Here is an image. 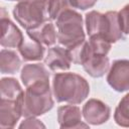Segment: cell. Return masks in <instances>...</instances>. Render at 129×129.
<instances>
[{
  "instance_id": "ac0fdd59",
  "label": "cell",
  "mask_w": 129,
  "mask_h": 129,
  "mask_svg": "<svg viewBox=\"0 0 129 129\" xmlns=\"http://www.w3.org/2000/svg\"><path fill=\"white\" fill-rule=\"evenodd\" d=\"M71 8L70 0H48L47 14L49 20H56L62 12Z\"/></svg>"
},
{
  "instance_id": "ba28073f",
  "label": "cell",
  "mask_w": 129,
  "mask_h": 129,
  "mask_svg": "<svg viewBox=\"0 0 129 129\" xmlns=\"http://www.w3.org/2000/svg\"><path fill=\"white\" fill-rule=\"evenodd\" d=\"M110 107L99 99H90L83 106L82 114L85 121L91 125H101L110 118Z\"/></svg>"
},
{
  "instance_id": "2e32d148",
  "label": "cell",
  "mask_w": 129,
  "mask_h": 129,
  "mask_svg": "<svg viewBox=\"0 0 129 129\" xmlns=\"http://www.w3.org/2000/svg\"><path fill=\"white\" fill-rule=\"evenodd\" d=\"M21 66V59L14 50L1 49L0 51V72L1 74H15Z\"/></svg>"
},
{
  "instance_id": "8992f818",
  "label": "cell",
  "mask_w": 129,
  "mask_h": 129,
  "mask_svg": "<svg viewBox=\"0 0 129 129\" xmlns=\"http://www.w3.org/2000/svg\"><path fill=\"white\" fill-rule=\"evenodd\" d=\"M0 128H13L22 116L24 93L0 94Z\"/></svg>"
},
{
  "instance_id": "5bb4252c",
  "label": "cell",
  "mask_w": 129,
  "mask_h": 129,
  "mask_svg": "<svg viewBox=\"0 0 129 129\" xmlns=\"http://www.w3.org/2000/svg\"><path fill=\"white\" fill-rule=\"evenodd\" d=\"M26 32L31 39L43 44L44 46L53 45L57 39V32L51 21H45L35 28L26 30Z\"/></svg>"
},
{
  "instance_id": "7402d4cb",
  "label": "cell",
  "mask_w": 129,
  "mask_h": 129,
  "mask_svg": "<svg viewBox=\"0 0 129 129\" xmlns=\"http://www.w3.org/2000/svg\"><path fill=\"white\" fill-rule=\"evenodd\" d=\"M8 1H19V0H8Z\"/></svg>"
},
{
  "instance_id": "4fadbf2b",
  "label": "cell",
  "mask_w": 129,
  "mask_h": 129,
  "mask_svg": "<svg viewBox=\"0 0 129 129\" xmlns=\"http://www.w3.org/2000/svg\"><path fill=\"white\" fill-rule=\"evenodd\" d=\"M50 74L42 63H27L25 64L20 74L21 81L26 87L40 82H49Z\"/></svg>"
},
{
  "instance_id": "ffe728a7",
  "label": "cell",
  "mask_w": 129,
  "mask_h": 129,
  "mask_svg": "<svg viewBox=\"0 0 129 129\" xmlns=\"http://www.w3.org/2000/svg\"><path fill=\"white\" fill-rule=\"evenodd\" d=\"M98 0H70L72 8H77L81 10H86L92 8Z\"/></svg>"
},
{
  "instance_id": "44dd1931",
  "label": "cell",
  "mask_w": 129,
  "mask_h": 129,
  "mask_svg": "<svg viewBox=\"0 0 129 129\" xmlns=\"http://www.w3.org/2000/svg\"><path fill=\"white\" fill-rule=\"evenodd\" d=\"M19 128H45V125L35 117H27L19 125Z\"/></svg>"
},
{
  "instance_id": "9a60e30c",
  "label": "cell",
  "mask_w": 129,
  "mask_h": 129,
  "mask_svg": "<svg viewBox=\"0 0 129 129\" xmlns=\"http://www.w3.org/2000/svg\"><path fill=\"white\" fill-rule=\"evenodd\" d=\"M44 45L31 39L25 40L18 47V51L25 61H40L44 56Z\"/></svg>"
},
{
  "instance_id": "7a4b0ae2",
  "label": "cell",
  "mask_w": 129,
  "mask_h": 129,
  "mask_svg": "<svg viewBox=\"0 0 129 129\" xmlns=\"http://www.w3.org/2000/svg\"><path fill=\"white\" fill-rule=\"evenodd\" d=\"M85 21L89 37L101 36L110 43L124 39V33L120 28L117 11L101 13L92 10L86 14Z\"/></svg>"
},
{
  "instance_id": "5b68a950",
  "label": "cell",
  "mask_w": 129,
  "mask_h": 129,
  "mask_svg": "<svg viewBox=\"0 0 129 129\" xmlns=\"http://www.w3.org/2000/svg\"><path fill=\"white\" fill-rule=\"evenodd\" d=\"M47 4L48 0H19L13 8V16L26 30L35 28L45 21H50Z\"/></svg>"
},
{
  "instance_id": "7c38bea8",
  "label": "cell",
  "mask_w": 129,
  "mask_h": 129,
  "mask_svg": "<svg viewBox=\"0 0 129 129\" xmlns=\"http://www.w3.org/2000/svg\"><path fill=\"white\" fill-rule=\"evenodd\" d=\"M83 68L87 74H89L93 78H101L103 77L110 69V60L107 55L96 54L91 52L89 46V54L85 62L83 63Z\"/></svg>"
},
{
  "instance_id": "30bf717a",
  "label": "cell",
  "mask_w": 129,
  "mask_h": 129,
  "mask_svg": "<svg viewBox=\"0 0 129 129\" xmlns=\"http://www.w3.org/2000/svg\"><path fill=\"white\" fill-rule=\"evenodd\" d=\"M82 112L78 106L74 104L64 105L57 108V121L61 129L88 128L89 124L82 121Z\"/></svg>"
},
{
  "instance_id": "6da1fadb",
  "label": "cell",
  "mask_w": 129,
  "mask_h": 129,
  "mask_svg": "<svg viewBox=\"0 0 129 129\" xmlns=\"http://www.w3.org/2000/svg\"><path fill=\"white\" fill-rule=\"evenodd\" d=\"M52 93L56 102L77 105L89 96L90 85L76 73H56L52 79Z\"/></svg>"
},
{
  "instance_id": "8fae6325",
  "label": "cell",
  "mask_w": 129,
  "mask_h": 129,
  "mask_svg": "<svg viewBox=\"0 0 129 129\" xmlns=\"http://www.w3.org/2000/svg\"><path fill=\"white\" fill-rule=\"evenodd\" d=\"M44 63L50 71H68L71 68L72 59L68 48L61 46L49 47L44 58Z\"/></svg>"
},
{
  "instance_id": "277c9868",
  "label": "cell",
  "mask_w": 129,
  "mask_h": 129,
  "mask_svg": "<svg viewBox=\"0 0 129 129\" xmlns=\"http://www.w3.org/2000/svg\"><path fill=\"white\" fill-rule=\"evenodd\" d=\"M57 41L66 48H70L86 39L82 15L68 9L62 12L56 19Z\"/></svg>"
},
{
  "instance_id": "9c48e42d",
  "label": "cell",
  "mask_w": 129,
  "mask_h": 129,
  "mask_svg": "<svg viewBox=\"0 0 129 129\" xmlns=\"http://www.w3.org/2000/svg\"><path fill=\"white\" fill-rule=\"evenodd\" d=\"M1 38L0 44L2 47L15 48L19 47L24 41V37L20 29L7 17L4 8L1 9Z\"/></svg>"
},
{
  "instance_id": "52a82bcc",
  "label": "cell",
  "mask_w": 129,
  "mask_h": 129,
  "mask_svg": "<svg viewBox=\"0 0 129 129\" xmlns=\"http://www.w3.org/2000/svg\"><path fill=\"white\" fill-rule=\"evenodd\" d=\"M107 83L119 93L129 90V59L113 61L107 75Z\"/></svg>"
},
{
  "instance_id": "d6986e66",
  "label": "cell",
  "mask_w": 129,
  "mask_h": 129,
  "mask_svg": "<svg viewBox=\"0 0 129 129\" xmlns=\"http://www.w3.org/2000/svg\"><path fill=\"white\" fill-rule=\"evenodd\" d=\"M119 24L124 34H129V4H126L118 12Z\"/></svg>"
},
{
  "instance_id": "e0dca14e",
  "label": "cell",
  "mask_w": 129,
  "mask_h": 129,
  "mask_svg": "<svg viewBox=\"0 0 129 129\" xmlns=\"http://www.w3.org/2000/svg\"><path fill=\"white\" fill-rule=\"evenodd\" d=\"M114 120L121 127H129V93H127L117 105L114 112Z\"/></svg>"
},
{
  "instance_id": "3957f363",
  "label": "cell",
  "mask_w": 129,
  "mask_h": 129,
  "mask_svg": "<svg viewBox=\"0 0 129 129\" xmlns=\"http://www.w3.org/2000/svg\"><path fill=\"white\" fill-rule=\"evenodd\" d=\"M54 105L49 82H40L26 87L23 97L22 116L37 117L50 111Z\"/></svg>"
}]
</instances>
